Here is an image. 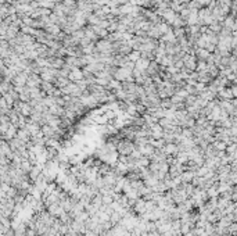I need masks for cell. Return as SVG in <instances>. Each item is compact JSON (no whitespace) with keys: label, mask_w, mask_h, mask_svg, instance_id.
<instances>
[{"label":"cell","mask_w":237,"mask_h":236,"mask_svg":"<svg viewBox=\"0 0 237 236\" xmlns=\"http://www.w3.org/2000/svg\"><path fill=\"white\" fill-rule=\"evenodd\" d=\"M117 150H118V153L122 154V156H130V154H132L136 149H134V144L132 143V142H130L129 139H126V140L118 142Z\"/></svg>","instance_id":"6da1fadb"},{"label":"cell","mask_w":237,"mask_h":236,"mask_svg":"<svg viewBox=\"0 0 237 236\" xmlns=\"http://www.w3.org/2000/svg\"><path fill=\"white\" fill-rule=\"evenodd\" d=\"M194 176L196 175H194L193 171H184V172L180 175V179H182V182L183 183H190V182H193Z\"/></svg>","instance_id":"7a4b0ae2"},{"label":"cell","mask_w":237,"mask_h":236,"mask_svg":"<svg viewBox=\"0 0 237 236\" xmlns=\"http://www.w3.org/2000/svg\"><path fill=\"white\" fill-rule=\"evenodd\" d=\"M21 39H22V36H21ZM24 39H29V36H24ZM29 40H21V42H18V43H24V45H27Z\"/></svg>","instance_id":"3957f363"}]
</instances>
